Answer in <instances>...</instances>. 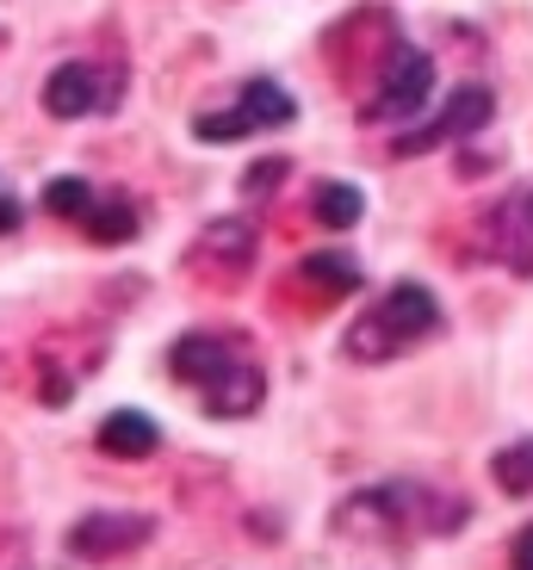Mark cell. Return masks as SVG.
<instances>
[{
	"label": "cell",
	"instance_id": "1",
	"mask_svg": "<svg viewBox=\"0 0 533 570\" xmlns=\"http://www.w3.org/2000/svg\"><path fill=\"white\" fill-rule=\"evenodd\" d=\"M472 509L434 484H373L354 490L335 514V533H366V540H441L465 528Z\"/></svg>",
	"mask_w": 533,
	"mask_h": 570
},
{
	"label": "cell",
	"instance_id": "2",
	"mask_svg": "<svg viewBox=\"0 0 533 570\" xmlns=\"http://www.w3.org/2000/svg\"><path fill=\"white\" fill-rule=\"evenodd\" d=\"M168 372L180 385L199 391V403L211 415H255L267 397V372L255 366V354L243 347V335H211V328H193L180 335L168 354Z\"/></svg>",
	"mask_w": 533,
	"mask_h": 570
},
{
	"label": "cell",
	"instance_id": "3",
	"mask_svg": "<svg viewBox=\"0 0 533 570\" xmlns=\"http://www.w3.org/2000/svg\"><path fill=\"white\" fill-rule=\"evenodd\" d=\"M434 328H441L434 292L416 285V279H397L391 292H378V298L366 304L361 323L347 328V360H361V366H391V360L416 354Z\"/></svg>",
	"mask_w": 533,
	"mask_h": 570
},
{
	"label": "cell",
	"instance_id": "4",
	"mask_svg": "<svg viewBox=\"0 0 533 570\" xmlns=\"http://www.w3.org/2000/svg\"><path fill=\"white\" fill-rule=\"evenodd\" d=\"M298 118V106H292V94L279 81H243L230 94V106H217V112H199L193 118V137L199 142H236V137H260V130H279Z\"/></svg>",
	"mask_w": 533,
	"mask_h": 570
},
{
	"label": "cell",
	"instance_id": "5",
	"mask_svg": "<svg viewBox=\"0 0 533 570\" xmlns=\"http://www.w3.org/2000/svg\"><path fill=\"white\" fill-rule=\"evenodd\" d=\"M434 106V57L416 50V43H397L378 75V94L361 106L366 125H416L422 112Z\"/></svg>",
	"mask_w": 533,
	"mask_h": 570
},
{
	"label": "cell",
	"instance_id": "6",
	"mask_svg": "<svg viewBox=\"0 0 533 570\" xmlns=\"http://www.w3.org/2000/svg\"><path fill=\"white\" fill-rule=\"evenodd\" d=\"M125 100V69L118 62H62L43 81V112L50 118H100Z\"/></svg>",
	"mask_w": 533,
	"mask_h": 570
},
{
	"label": "cell",
	"instance_id": "7",
	"mask_svg": "<svg viewBox=\"0 0 533 570\" xmlns=\"http://www.w3.org/2000/svg\"><path fill=\"white\" fill-rule=\"evenodd\" d=\"M491 112H496L491 87H477V81L472 87H453V100L441 106L428 125H409L404 137L391 142V156H428V149H441V142H460V137H472V130L491 125Z\"/></svg>",
	"mask_w": 533,
	"mask_h": 570
},
{
	"label": "cell",
	"instance_id": "8",
	"mask_svg": "<svg viewBox=\"0 0 533 570\" xmlns=\"http://www.w3.org/2000/svg\"><path fill=\"white\" fill-rule=\"evenodd\" d=\"M156 533L149 514H130V509H100V514H81L69 528V552L87 558V564H106V558H125Z\"/></svg>",
	"mask_w": 533,
	"mask_h": 570
},
{
	"label": "cell",
	"instance_id": "9",
	"mask_svg": "<svg viewBox=\"0 0 533 570\" xmlns=\"http://www.w3.org/2000/svg\"><path fill=\"white\" fill-rule=\"evenodd\" d=\"M491 255L503 261L509 273L533 279V180L515 186V193L491 212Z\"/></svg>",
	"mask_w": 533,
	"mask_h": 570
},
{
	"label": "cell",
	"instance_id": "10",
	"mask_svg": "<svg viewBox=\"0 0 533 570\" xmlns=\"http://www.w3.org/2000/svg\"><path fill=\"white\" fill-rule=\"evenodd\" d=\"M193 267H199V273H217V279H236V273H248V267H255V229H248L243 217H217L199 243H193Z\"/></svg>",
	"mask_w": 533,
	"mask_h": 570
},
{
	"label": "cell",
	"instance_id": "11",
	"mask_svg": "<svg viewBox=\"0 0 533 570\" xmlns=\"http://www.w3.org/2000/svg\"><path fill=\"white\" fill-rule=\"evenodd\" d=\"M93 441H100L106 459H149L161 446V428L149 422L144 410H112L100 422V434H93Z\"/></svg>",
	"mask_w": 533,
	"mask_h": 570
},
{
	"label": "cell",
	"instance_id": "12",
	"mask_svg": "<svg viewBox=\"0 0 533 570\" xmlns=\"http://www.w3.org/2000/svg\"><path fill=\"white\" fill-rule=\"evenodd\" d=\"M81 229L93 236V243H130V236H137V205L118 199V193H93Z\"/></svg>",
	"mask_w": 533,
	"mask_h": 570
},
{
	"label": "cell",
	"instance_id": "13",
	"mask_svg": "<svg viewBox=\"0 0 533 570\" xmlns=\"http://www.w3.org/2000/svg\"><path fill=\"white\" fill-rule=\"evenodd\" d=\"M310 212H317L323 229H354L366 217V193L347 180H323L317 193H310Z\"/></svg>",
	"mask_w": 533,
	"mask_h": 570
},
{
	"label": "cell",
	"instance_id": "14",
	"mask_svg": "<svg viewBox=\"0 0 533 570\" xmlns=\"http://www.w3.org/2000/svg\"><path fill=\"white\" fill-rule=\"evenodd\" d=\"M491 478H496V490H509V497H533V434L527 441H509L503 453L491 459Z\"/></svg>",
	"mask_w": 533,
	"mask_h": 570
},
{
	"label": "cell",
	"instance_id": "15",
	"mask_svg": "<svg viewBox=\"0 0 533 570\" xmlns=\"http://www.w3.org/2000/svg\"><path fill=\"white\" fill-rule=\"evenodd\" d=\"M304 279L329 285V298H342V292H361V267L342 255V248H323V255L304 261Z\"/></svg>",
	"mask_w": 533,
	"mask_h": 570
},
{
	"label": "cell",
	"instance_id": "16",
	"mask_svg": "<svg viewBox=\"0 0 533 570\" xmlns=\"http://www.w3.org/2000/svg\"><path fill=\"white\" fill-rule=\"evenodd\" d=\"M93 193H100V186H87V180H50L43 186V212H57V217H69V224H81L87 217V205H93Z\"/></svg>",
	"mask_w": 533,
	"mask_h": 570
},
{
	"label": "cell",
	"instance_id": "17",
	"mask_svg": "<svg viewBox=\"0 0 533 570\" xmlns=\"http://www.w3.org/2000/svg\"><path fill=\"white\" fill-rule=\"evenodd\" d=\"M515 570H533V528L515 533Z\"/></svg>",
	"mask_w": 533,
	"mask_h": 570
}]
</instances>
